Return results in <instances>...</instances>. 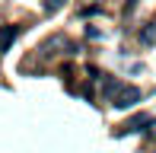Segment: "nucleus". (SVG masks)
Segmentation results:
<instances>
[{
    "instance_id": "f257e3e1",
    "label": "nucleus",
    "mask_w": 156,
    "mask_h": 153,
    "mask_svg": "<svg viewBox=\"0 0 156 153\" xmlns=\"http://www.w3.org/2000/svg\"><path fill=\"white\" fill-rule=\"evenodd\" d=\"M144 124H153V118H150V115H134L131 121H124V124H121L118 137H121V134H137V131H144Z\"/></svg>"
},
{
    "instance_id": "f03ea898",
    "label": "nucleus",
    "mask_w": 156,
    "mask_h": 153,
    "mask_svg": "<svg viewBox=\"0 0 156 153\" xmlns=\"http://www.w3.org/2000/svg\"><path fill=\"white\" fill-rule=\"evenodd\" d=\"M137 99H140V89H134V86H124V89H121V96L115 99V105H118V109H127V105H134Z\"/></svg>"
},
{
    "instance_id": "7ed1b4c3",
    "label": "nucleus",
    "mask_w": 156,
    "mask_h": 153,
    "mask_svg": "<svg viewBox=\"0 0 156 153\" xmlns=\"http://www.w3.org/2000/svg\"><path fill=\"white\" fill-rule=\"evenodd\" d=\"M19 35V26H6L3 32H0V51H6V48L13 45V38Z\"/></svg>"
},
{
    "instance_id": "20e7f679",
    "label": "nucleus",
    "mask_w": 156,
    "mask_h": 153,
    "mask_svg": "<svg viewBox=\"0 0 156 153\" xmlns=\"http://www.w3.org/2000/svg\"><path fill=\"white\" fill-rule=\"evenodd\" d=\"M140 41H144V45H156V23H147L144 29H140Z\"/></svg>"
},
{
    "instance_id": "39448f33",
    "label": "nucleus",
    "mask_w": 156,
    "mask_h": 153,
    "mask_svg": "<svg viewBox=\"0 0 156 153\" xmlns=\"http://www.w3.org/2000/svg\"><path fill=\"white\" fill-rule=\"evenodd\" d=\"M64 6V0H45V13H58Z\"/></svg>"
}]
</instances>
